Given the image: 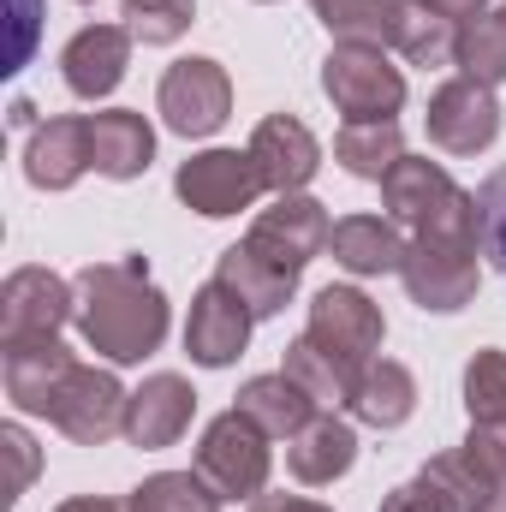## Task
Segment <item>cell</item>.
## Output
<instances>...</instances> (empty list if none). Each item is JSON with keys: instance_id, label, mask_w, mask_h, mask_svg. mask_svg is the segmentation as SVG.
Wrapping results in <instances>:
<instances>
[{"instance_id": "cell-22", "label": "cell", "mask_w": 506, "mask_h": 512, "mask_svg": "<svg viewBox=\"0 0 506 512\" xmlns=\"http://www.w3.org/2000/svg\"><path fill=\"white\" fill-rule=\"evenodd\" d=\"M90 155H96V173L102 179H143L149 173V161H155V131L143 114H131V108H108V114H96L90 120Z\"/></svg>"}, {"instance_id": "cell-12", "label": "cell", "mask_w": 506, "mask_h": 512, "mask_svg": "<svg viewBox=\"0 0 506 512\" xmlns=\"http://www.w3.org/2000/svg\"><path fill=\"white\" fill-rule=\"evenodd\" d=\"M251 310L221 286V280H209V286H197V298H191V316H185V352H191V364H203V370H227V364H239L245 358V346H251Z\"/></svg>"}, {"instance_id": "cell-17", "label": "cell", "mask_w": 506, "mask_h": 512, "mask_svg": "<svg viewBox=\"0 0 506 512\" xmlns=\"http://www.w3.org/2000/svg\"><path fill=\"white\" fill-rule=\"evenodd\" d=\"M215 280L251 310L256 322H268V316H280L286 304H292V292H298V268H286L280 256L256 251L251 239L245 245H227L221 262H215Z\"/></svg>"}, {"instance_id": "cell-38", "label": "cell", "mask_w": 506, "mask_h": 512, "mask_svg": "<svg viewBox=\"0 0 506 512\" xmlns=\"http://www.w3.org/2000/svg\"><path fill=\"white\" fill-rule=\"evenodd\" d=\"M251 512H334V507H322V501H298V495H256Z\"/></svg>"}, {"instance_id": "cell-42", "label": "cell", "mask_w": 506, "mask_h": 512, "mask_svg": "<svg viewBox=\"0 0 506 512\" xmlns=\"http://www.w3.org/2000/svg\"><path fill=\"white\" fill-rule=\"evenodd\" d=\"M477 512H506V489H495V495H489V501H483Z\"/></svg>"}, {"instance_id": "cell-11", "label": "cell", "mask_w": 506, "mask_h": 512, "mask_svg": "<svg viewBox=\"0 0 506 512\" xmlns=\"http://www.w3.org/2000/svg\"><path fill=\"white\" fill-rule=\"evenodd\" d=\"M381 334H387V322H381V304L370 292H358V286H322L310 298L304 340H316L322 352H340L352 364H370L381 352Z\"/></svg>"}, {"instance_id": "cell-34", "label": "cell", "mask_w": 506, "mask_h": 512, "mask_svg": "<svg viewBox=\"0 0 506 512\" xmlns=\"http://www.w3.org/2000/svg\"><path fill=\"white\" fill-rule=\"evenodd\" d=\"M477 227H483V256L506 274V167L477 185Z\"/></svg>"}, {"instance_id": "cell-28", "label": "cell", "mask_w": 506, "mask_h": 512, "mask_svg": "<svg viewBox=\"0 0 506 512\" xmlns=\"http://www.w3.org/2000/svg\"><path fill=\"white\" fill-rule=\"evenodd\" d=\"M334 161L352 173V179H387L399 161H405V137L393 120H370V126H346L334 137Z\"/></svg>"}, {"instance_id": "cell-31", "label": "cell", "mask_w": 506, "mask_h": 512, "mask_svg": "<svg viewBox=\"0 0 506 512\" xmlns=\"http://www.w3.org/2000/svg\"><path fill=\"white\" fill-rule=\"evenodd\" d=\"M459 72L477 78V84H506V6H489L465 24L459 36Z\"/></svg>"}, {"instance_id": "cell-10", "label": "cell", "mask_w": 506, "mask_h": 512, "mask_svg": "<svg viewBox=\"0 0 506 512\" xmlns=\"http://www.w3.org/2000/svg\"><path fill=\"white\" fill-rule=\"evenodd\" d=\"M423 126H429V143H435V149H447V155H477V149H489V143L501 137V102H495L489 84H477V78L459 72V78H447V84L429 96Z\"/></svg>"}, {"instance_id": "cell-27", "label": "cell", "mask_w": 506, "mask_h": 512, "mask_svg": "<svg viewBox=\"0 0 506 512\" xmlns=\"http://www.w3.org/2000/svg\"><path fill=\"white\" fill-rule=\"evenodd\" d=\"M310 12L322 18V30H328L334 42H352V48H393L399 0H310Z\"/></svg>"}, {"instance_id": "cell-26", "label": "cell", "mask_w": 506, "mask_h": 512, "mask_svg": "<svg viewBox=\"0 0 506 512\" xmlns=\"http://www.w3.org/2000/svg\"><path fill=\"white\" fill-rule=\"evenodd\" d=\"M292 382L304 387L322 411H340V405H352V393H358V376H364V364H352V358H340V352H322L316 340H292L286 346V364H280Z\"/></svg>"}, {"instance_id": "cell-24", "label": "cell", "mask_w": 506, "mask_h": 512, "mask_svg": "<svg viewBox=\"0 0 506 512\" xmlns=\"http://www.w3.org/2000/svg\"><path fill=\"white\" fill-rule=\"evenodd\" d=\"M233 411H245L262 435H274V441H292V435H298V429H304V423L322 411V405H316L304 387L292 382L286 370H280V376H251V382L239 387V405H233Z\"/></svg>"}, {"instance_id": "cell-19", "label": "cell", "mask_w": 506, "mask_h": 512, "mask_svg": "<svg viewBox=\"0 0 506 512\" xmlns=\"http://www.w3.org/2000/svg\"><path fill=\"white\" fill-rule=\"evenodd\" d=\"M78 370V358L60 340H30V346H6L0 376H6V399L24 417H48V399L60 393V382Z\"/></svg>"}, {"instance_id": "cell-32", "label": "cell", "mask_w": 506, "mask_h": 512, "mask_svg": "<svg viewBox=\"0 0 506 512\" xmlns=\"http://www.w3.org/2000/svg\"><path fill=\"white\" fill-rule=\"evenodd\" d=\"M120 18L143 48H167L191 30L197 18V0H120Z\"/></svg>"}, {"instance_id": "cell-7", "label": "cell", "mask_w": 506, "mask_h": 512, "mask_svg": "<svg viewBox=\"0 0 506 512\" xmlns=\"http://www.w3.org/2000/svg\"><path fill=\"white\" fill-rule=\"evenodd\" d=\"M155 108H161L167 131H179V137H215L233 114V78H227L221 60H203V54L173 60L161 72Z\"/></svg>"}, {"instance_id": "cell-35", "label": "cell", "mask_w": 506, "mask_h": 512, "mask_svg": "<svg viewBox=\"0 0 506 512\" xmlns=\"http://www.w3.org/2000/svg\"><path fill=\"white\" fill-rule=\"evenodd\" d=\"M465 447H471V459L506 489V423H471Z\"/></svg>"}, {"instance_id": "cell-1", "label": "cell", "mask_w": 506, "mask_h": 512, "mask_svg": "<svg viewBox=\"0 0 506 512\" xmlns=\"http://www.w3.org/2000/svg\"><path fill=\"white\" fill-rule=\"evenodd\" d=\"M78 292V334L96 358L108 364H143L149 352H161L167 340V292L149 280L143 256H120V262H90L72 280Z\"/></svg>"}, {"instance_id": "cell-21", "label": "cell", "mask_w": 506, "mask_h": 512, "mask_svg": "<svg viewBox=\"0 0 506 512\" xmlns=\"http://www.w3.org/2000/svg\"><path fill=\"white\" fill-rule=\"evenodd\" d=\"M459 36L465 24L453 12H441L435 0H399V18H393V48L423 66V72H441V66H459Z\"/></svg>"}, {"instance_id": "cell-43", "label": "cell", "mask_w": 506, "mask_h": 512, "mask_svg": "<svg viewBox=\"0 0 506 512\" xmlns=\"http://www.w3.org/2000/svg\"><path fill=\"white\" fill-rule=\"evenodd\" d=\"M256 6H268V0H256Z\"/></svg>"}, {"instance_id": "cell-33", "label": "cell", "mask_w": 506, "mask_h": 512, "mask_svg": "<svg viewBox=\"0 0 506 512\" xmlns=\"http://www.w3.org/2000/svg\"><path fill=\"white\" fill-rule=\"evenodd\" d=\"M465 411L471 423H506V352L483 346L465 364Z\"/></svg>"}, {"instance_id": "cell-3", "label": "cell", "mask_w": 506, "mask_h": 512, "mask_svg": "<svg viewBox=\"0 0 506 512\" xmlns=\"http://www.w3.org/2000/svg\"><path fill=\"white\" fill-rule=\"evenodd\" d=\"M322 96L334 102V114H346V126L393 120L405 108V72L387 66V48L334 42L328 60H322Z\"/></svg>"}, {"instance_id": "cell-18", "label": "cell", "mask_w": 506, "mask_h": 512, "mask_svg": "<svg viewBox=\"0 0 506 512\" xmlns=\"http://www.w3.org/2000/svg\"><path fill=\"white\" fill-rule=\"evenodd\" d=\"M90 167H96V155H90V120L60 114V120H42V126L30 131L24 179H30L36 191H72Z\"/></svg>"}, {"instance_id": "cell-16", "label": "cell", "mask_w": 506, "mask_h": 512, "mask_svg": "<svg viewBox=\"0 0 506 512\" xmlns=\"http://www.w3.org/2000/svg\"><path fill=\"white\" fill-rule=\"evenodd\" d=\"M191 417H197V393H191V382L173 376V370H155L126 405V441L143 447V453H161V447H173V441L191 429Z\"/></svg>"}, {"instance_id": "cell-41", "label": "cell", "mask_w": 506, "mask_h": 512, "mask_svg": "<svg viewBox=\"0 0 506 512\" xmlns=\"http://www.w3.org/2000/svg\"><path fill=\"white\" fill-rule=\"evenodd\" d=\"M435 6H441V12H453L459 24H471L477 12H489V0H435Z\"/></svg>"}, {"instance_id": "cell-13", "label": "cell", "mask_w": 506, "mask_h": 512, "mask_svg": "<svg viewBox=\"0 0 506 512\" xmlns=\"http://www.w3.org/2000/svg\"><path fill=\"white\" fill-rule=\"evenodd\" d=\"M131 36L126 24H84L66 48H60V78H66V90L78 96V102H102V96H114L120 90V78H126L131 66Z\"/></svg>"}, {"instance_id": "cell-30", "label": "cell", "mask_w": 506, "mask_h": 512, "mask_svg": "<svg viewBox=\"0 0 506 512\" xmlns=\"http://www.w3.org/2000/svg\"><path fill=\"white\" fill-rule=\"evenodd\" d=\"M227 501L203 483V471H155L126 495V512H221Z\"/></svg>"}, {"instance_id": "cell-8", "label": "cell", "mask_w": 506, "mask_h": 512, "mask_svg": "<svg viewBox=\"0 0 506 512\" xmlns=\"http://www.w3.org/2000/svg\"><path fill=\"white\" fill-rule=\"evenodd\" d=\"M126 405H131V393L120 387L114 370L78 364V370L60 382V393L48 399V423H54L66 441H78V447H102V441L126 435Z\"/></svg>"}, {"instance_id": "cell-20", "label": "cell", "mask_w": 506, "mask_h": 512, "mask_svg": "<svg viewBox=\"0 0 506 512\" xmlns=\"http://www.w3.org/2000/svg\"><path fill=\"white\" fill-rule=\"evenodd\" d=\"M352 459H358V435H352V423L334 417V411H316V417L286 441V471H292L298 483H310V489L346 477Z\"/></svg>"}, {"instance_id": "cell-6", "label": "cell", "mask_w": 506, "mask_h": 512, "mask_svg": "<svg viewBox=\"0 0 506 512\" xmlns=\"http://www.w3.org/2000/svg\"><path fill=\"white\" fill-rule=\"evenodd\" d=\"M78 322V292L54 268H12L0 286V352L30 340H60V328Z\"/></svg>"}, {"instance_id": "cell-4", "label": "cell", "mask_w": 506, "mask_h": 512, "mask_svg": "<svg viewBox=\"0 0 506 512\" xmlns=\"http://www.w3.org/2000/svg\"><path fill=\"white\" fill-rule=\"evenodd\" d=\"M274 435H262L245 411H221L203 441H197V471L203 483L221 495V501H256L268 489V471H274V453H268Z\"/></svg>"}, {"instance_id": "cell-2", "label": "cell", "mask_w": 506, "mask_h": 512, "mask_svg": "<svg viewBox=\"0 0 506 512\" xmlns=\"http://www.w3.org/2000/svg\"><path fill=\"white\" fill-rule=\"evenodd\" d=\"M381 203L393 227H411L417 239H483L477 227V191H459L441 161L405 155L381 179Z\"/></svg>"}, {"instance_id": "cell-23", "label": "cell", "mask_w": 506, "mask_h": 512, "mask_svg": "<svg viewBox=\"0 0 506 512\" xmlns=\"http://www.w3.org/2000/svg\"><path fill=\"white\" fill-rule=\"evenodd\" d=\"M328 251H334V262H340L346 274L364 280V274H399L405 239H399V227L381 221V215H346V221H334Z\"/></svg>"}, {"instance_id": "cell-44", "label": "cell", "mask_w": 506, "mask_h": 512, "mask_svg": "<svg viewBox=\"0 0 506 512\" xmlns=\"http://www.w3.org/2000/svg\"><path fill=\"white\" fill-rule=\"evenodd\" d=\"M84 6H90V0H84Z\"/></svg>"}, {"instance_id": "cell-37", "label": "cell", "mask_w": 506, "mask_h": 512, "mask_svg": "<svg viewBox=\"0 0 506 512\" xmlns=\"http://www.w3.org/2000/svg\"><path fill=\"white\" fill-rule=\"evenodd\" d=\"M381 512H453V507H447V501H441L423 477H411V483H399V489L381 501Z\"/></svg>"}, {"instance_id": "cell-9", "label": "cell", "mask_w": 506, "mask_h": 512, "mask_svg": "<svg viewBox=\"0 0 506 512\" xmlns=\"http://www.w3.org/2000/svg\"><path fill=\"white\" fill-rule=\"evenodd\" d=\"M173 191H179V203L197 209L203 221H227V215L251 209L268 185H262V173H256L251 149H203V155L179 161Z\"/></svg>"}, {"instance_id": "cell-25", "label": "cell", "mask_w": 506, "mask_h": 512, "mask_svg": "<svg viewBox=\"0 0 506 512\" xmlns=\"http://www.w3.org/2000/svg\"><path fill=\"white\" fill-rule=\"evenodd\" d=\"M346 411H352L358 423H370V429H399V423H411V411H417V382H411V370L393 364V358H370Z\"/></svg>"}, {"instance_id": "cell-5", "label": "cell", "mask_w": 506, "mask_h": 512, "mask_svg": "<svg viewBox=\"0 0 506 512\" xmlns=\"http://www.w3.org/2000/svg\"><path fill=\"white\" fill-rule=\"evenodd\" d=\"M399 280H405V298L417 310H435V316H453L477 298V239H411L405 262H399Z\"/></svg>"}, {"instance_id": "cell-39", "label": "cell", "mask_w": 506, "mask_h": 512, "mask_svg": "<svg viewBox=\"0 0 506 512\" xmlns=\"http://www.w3.org/2000/svg\"><path fill=\"white\" fill-rule=\"evenodd\" d=\"M30 30H36V0H18V54H12V66L30 60Z\"/></svg>"}, {"instance_id": "cell-36", "label": "cell", "mask_w": 506, "mask_h": 512, "mask_svg": "<svg viewBox=\"0 0 506 512\" xmlns=\"http://www.w3.org/2000/svg\"><path fill=\"white\" fill-rule=\"evenodd\" d=\"M0 447H6V459H12V495H6V501H18V495L30 489V477H36V441L24 435V423H6V429H0Z\"/></svg>"}, {"instance_id": "cell-29", "label": "cell", "mask_w": 506, "mask_h": 512, "mask_svg": "<svg viewBox=\"0 0 506 512\" xmlns=\"http://www.w3.org/2000/svg\"><path fill=\"white\" fill-rule=\"evenodd\" d=\"M417 477H423V483H429V489H435V495H441L453 512H477L489 495H495V489H501V483H495V477L471 459V447H447V453H435Z\"/></svg>"}, {"instance_id": "cell-40", "label": "cell", "mask_w": 506, "mask_h": 512, "mask_svg": "<svg viewBox=\"0 0 506 512\" xmlns=\"http://www.w3.org/2000/svg\"><path fill=\"white\" fill-rule=\"evenodd\" d=\"M54 512H126V507H114V501H102V495H72V501H60Z\"/></svg>"}, {"instance_id": "cell-15", "label": "cell", "mask_w": 506, "mask_h": 512, "mask_svg": "<svg viewBox=\"0 0 506 512\" xmlns=\"http://www.w3.org/2000/svg\"><path fill=\"white\" fill-rule=\"evenodd\" d=\"M251 161H256V173H262V185H268L274 197H292V191H304V185L316 179L322 143H316V131L304 126V120L268 114V120L251 131Z\"/></svg>"}, {"instance_id": "cell-14", "label": "cell", "mask_w": 506, "mask_h": 512, "mask_svg": "<svg viewBox=\"0 0 506 512\" xmlns=\"http://www.w3.org/2000/svg\"><path fill=\"white\" fill-rule=\"evenodd\" d=\"M328 233H334V221H328V209L316 203V197H304V191H292V197H274L262 215L251 221V245L268 256H280L286 268H310L316 251H328Z\"/></svg>"}]
</instances>
